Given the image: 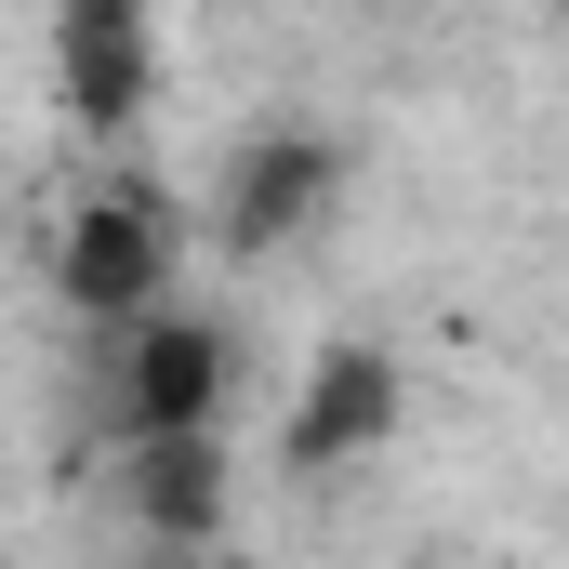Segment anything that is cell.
<instances>
[{
    "label": "cell",
    "instance_id": "6da1fadb",
    "mask_svg": "<svg viewBox=\"0 0 569 569\" xmlns=\"http://www.w3.org/2000/svg\"><path fill=\"white\" fill-rule=\"evenodd\" d=\"M172 266H186V212H172L159 172H107V186H80L67 226H53V305L93 318V331L159 318V305H172Z\"/></svg>",
    "mask_w": 569,
    "mask_h": 569
},
{
    "label": "cell",
    "instance_id": "7a4b0ae2",
    "mask_svg": "<svg viewBox=\"0 0 569 569\" xmlns=\"http://www.w3.org/2000/svg\"><path fill=\"white\" fill-rule=\"evenodd\" d=\"M398 425H411V371L345 331V345L305 358V385H291V411H279V477H345V463H371Z\"/></svg>",
    "mask_w": 569,
    "mask_h": 569
},
{
    "label": "cell",
    "instance_id": "3957f363",
    "mask_svg": "<svg viewBox=\"0 0 569 569\" xmlns=\"http://www.w3.org/2000/svg\"><path fill=\"white\" fill-rule=\"evenodd\" d=\"M226 385H239V345H226L212 318L159 305V318H133V331H120L107 425H120V450H133V437H212V425H226Z\"/></svg>",
    "mask_w": 569,
    "mask_h": 569
},
{
    "label": "cell",
    "instance_id": "277c9868",
    "mask_svg": "<svg viewBox=\"0 0 569 569\" xmlns=\"http://www.w3.org/2000/svg\"><path fill=\"white\" fill-rule=\"evenodd\" d=\"M331 199H345V133L266 120V133L226 146L212 226H226V252H291V239H318V212H331Z\"/></svg>",
    "mask_w": 569,
    "mask_h": 569
},
{
    "label": "cell",
    "instance_id": "5b68a950",
    "mask_svg": "<svg viewBox=\"0 0 569 569\" xmlns=\"http://www.w3.org/2000/svg\"><path fill=\"white\" fill-rule=\"evenodd\" d=\"M53 107L93 146L133 133L146 107H159V27H146L133 0H67L53 13Z\"/></svg>",
    "mask_w": 569,
    "mask_h": 569
},
{
    "label": "cell",
    "instance_id": "8992f818",
    "mask_svg": "<svg viewBox=\"0 0 569 569\" xmlns=\"http://www.w3.org/2000/svg\"><path fill=\"white\" fill-rule=\"evenodd\" d=\"M226 503H239L226 437H133L120 450V517H133L159 557H212L226 543Z\"/></svg>",
    "mask_w": 569,
    "mask_h": 569
}]
</instances>
